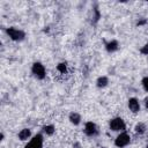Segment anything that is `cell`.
<instances>
[{
    "label": "cell",
    "instance_id": "1",
    "mask_svg": "<svg viewBox=\"0 0 148 148\" xmlns=\"http://www.w3.org/2000/svg\"><path fill=\"white\" fill-rule=\"evenodd\" d=\"M109 128L112 132H124L126 131V123L121 117H113L109 121Z\"/></svg>",
    "mask_w": 148,
    "mask_h": 148
},
{
    "label": "cell",
    "instance_id": "2",
    "mask_svg": "<svg viewBox=\"0 0 148 148\" xmlns=\"http://www.w3.org/2000/svg\"><path fill=\"white\" fill-rule=\"evenodd\" d=\"M6 34L8 35V37L14 40V42H22L25 38V32L18 28L15 27H9L6 29Z\"/></svg>",
    "mask_w": 148,
    "mask_h": 148
},
{
    "label": "cell",
    "instance_id": "3",
    "mask_svg": "<svg viewBox=\"0 0 148 148\" xmlns=\"http://www.w3.org/2000/svg\"><path fill=\"white\" fill-rule=\"evenodd\" d=\"M31 73L37 80H43L46 76V69L45 66L40 61H35L31 66Z\"/></svg>",
    "mask_w": 148,
    "mask_h": 148
},
{
    "label": "cell",
    "instance_id": "4",
    "mask_svg": "<svg viewBox=\"0 0 148 148\" xmlns=\"http://www.w3.org/2000/svg\"><path fill=\"white\" fill-rule=\"evenodd\" d=\"M130 143H131V135L126 131L120 132L114 139V146L118 148H125Z\"/></svg>",
    "mask_w": 148,
    "mask_h": 148
},
{
    "label": "cell",
    "instance_id": "5",
    "mask_svg": "<svg viewBox=\"0 0 148 148\" xmlns=\"http://www.w3.org/2000/svg\"><path fill=\"white\" fill-rule=\"evenodd\" d=\"M43 145H44V136L42 133H37L28 141L24 148H43Z\"/></svg>",
    "mask_w": 148,
    "mask_h": 148
},
{
    "label": "cell",
    "instance_id": "6",
    "mask_svg": "<svg viewBox=\"0 0 148 148\" xmlns=\"http://www.w3.org/2000/svg\"><path fill=\"white\" fill-rule=\"evenodd\" d=\"M83 131H84V134H86L87 136H89V138H95V136H97L98 133H99L97 125H96L94 121H91V120H89V121H87V123L84 124V130H83Z\"/></svg>",
    "mask_w": 148,
    "mask_h": 148
},
{
    "label": "cell",
    "instance_id": "7",
    "mask_svg": "<svg viewBox=\"0 0 148 148\" xmlns=\"http://www.w3.org/2000/svg\"><path fill=\"white\" fill-rule=\"evenodd\" d=\"M127 106L130 109V111L132 113H138L140 112V109H141V105H140V102L136 97H131L128 98L127 101Z\"/></svg>",
    "mask_w": 148,
    "mask_h": 148
},
{
    "label": "cell",
    "instance_id": "8",
    "mask_svg": "<svg viewBox=\"0 0 148 148\" xmlns=\"http://www.w3.org/2000/svg\"><path fill=\"white\" fill-rule=\"evenodd\" d=\"M17 138H18L21 141H27L28 139H31V138H32L31 130H30V128H22V130L18 132Z\"/></svg>",
    "mask_w": 148,
    "mask_h": 148
},
{
    "label": "cell",
    "instance_id": "9",
    "mask_svg": "<svg viewBox=\"0 0 148 148\" xmlns=\"http://www.w3.org/2000/svg\"><path fill=\"white\" fill-rule=\"evenodd\" d=\"M105 49H106V51L110 52V53L116 52V51L119 49V43H118V40L111 39L110 42H108V43L105 44Z\"/></svg>",
    "mask_w": 148,
    "mask_h": 148
},
{
    "label": "cell",
    "instance_id": "10",
    "mask_svg": "<svg viewBox=\"0 0 148 148\" xmlns=\"http://www.w3.org/2000/svg\"><path fill=\"white\" fill-rule=\"evenodd\" d=\"M68 119H69V121H71L73 125H75V126L80 125V124H81V120H82L81 114H80V113H77V112H75V111H73V112H71V113H69Z\"/></svg>",
    "mask_w": 148,
    "mask_h": 148
},
{
    "label": "cell",
    "instance_id": "11",
    "mask_svg": "<svg viewBox=\"0 0 148 148\" xmlns=\"http://www.w3.org/2000/svg\"><path fill=\"white\" fill-rule=\"evenodd\" d=\"M109 84V77L106 75H102L96 80V86L98 88H105Z\"/></svg>",
    "mask_w": 148,
    "mask_h": 148
},
{
    "label": "cell",
    "instance_id": "12",
    "mask_svg": "<svg viewBox=\"0 0 148 148\" xmlns=\"http://www.w3.org/2000/svg\"><path fill=\"white\" fill-rule=\"evenodd\" d=\"M134 131H135V133L136 134H139V135H141V134H143L146 131H147V126H146V124L145 123H138L136 125H135V127H134Z\"/></svg>",
    "mask_w": 148,
    "mask_h": 148
},
{
    "label": "cell",
    "instance_id": "13",
    "mask_svg": "<svg viewBox=\"0 0 148 148\" xmlns=\"http://www.w3.org/2000/svg\"><path fill=\"white\" fill-rule=\"evenodd\" d=\"M43 132H44L46 135H53L54 132H56V127H54V125H52V124L45 125V126L43 127Z\"/></svg>",
    "mask_w": 148,
    "mask_h": 148
},
{
    "label": "cell",
    "instance_id": "14",
    "mask_svg": "<svg viewBox=\"0 0 148 148\" xmlns=\"http://www.w3.org/2000/svg\"><path fill=\"white\" fill-rule=\"evenodd\" d=\"M57 69L61 73V74H65L67 72V64L66 62H60L57 65Z\"/></svg>",
    "mask_w": 148,
    "mask_h": 148
},
{
    "label": "cell",
    "instance_id": "15",
    "mask_svg": "<svg viewBox=\"0 0 148 148\" xmlns=\"http://www.w3.org/2000/svg\"><path fill=\"white\" fill-rule=\"evenodd\" d=\"M141 84H142V88L145 89V91L148 92V76H145V77L141 80Z\"/></svg>",
    "mask_w": 148,
    "mask_h": 148
},
{
    "label": "cell",
    "instance_id": "16",
    "mask_svg": "<svg viewBox=\"0 0 148 148\" xmlns=\"http://www.w3.org/2000/svg\"><path fill=\"white\" fill-rule=\"evenodd\" d=\"M140 52H141L142 54H148V43L145 44V45L140 49Z\"/></svg>",
    "mask_w": 148,
    "mask_h": 148
},
{
    "label": "cell",
    "instance_id": "17",
    "mask_svg": "<svg viewBox=\"0 0 148 148\" xmlns=\"http://www.w3.org/2000/svg\"><path fill=\"white\" fill-rule=\"evenodd\" d=\"M143 103H145V106H146V109L148 110V97H146V98H145V102H143Z\"/></svg>",
    "mask_w": 148,
    "mask_h": 148
},
{
    "label": "cell",
    "instance_id": "18",
    "mask_svg": "<svg viewBox=\"0 0 148 148\" xmlns=\"http://www.w3.org/2000/svg\"><path fill=\"white\" fill-rule=\"evenodd\" d=\"M146 148H148V145H147V147H146Z\"/></svg>",
    "mask_w": 148,
    "mask_h": 148
}]
</instances>
